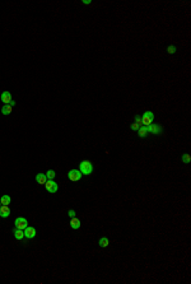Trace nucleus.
I'll use <instances>...</instances> for the list:
<instances>
[{
	"label": "nucleus",
	"mask_w": 191,
	"mask_h": 284,
	"mask_svg": "<svg viewBox=\"0 0 191 284\" xmlns=\"http://www.w3.org/2000/svg\"><path fill=\"white\" fill-rule=\"evenodd\" d=\"M12 201L10 196L9 195H3L1 197H0V203H1V205H9Z\"/></svg>",
	"instance_id": "obj_15"
},
{
	"label": "nucleus",
	"mask_w": 191,
	"mask_h": 284,
	"mask_svg": "<svg viewBox=\"0 0 191 284\" xmlns=\"http://www.w3.org/2000/svg\"><path fill=\"white\" fill-rule=\"evenodd\" d=\"M147 129H148V132H152V134H154V135H159V134H162V132H163L162 126L157 125V124H154V122H152L149 126H147Z\"/></svg>",
	"instance_id": "obj_5"
},
{
	"label": "nucleus",
	"mask_w": 191,
	"mask_h": 284,
	"mask_svg": "<svg viewBox=\"0 0 191 284\" xmlns=\"http://www.w3.org/2000/svg\"><path fill=\"white\" fill-rule=\"evenodd\" d=\"M13 233H14V237H15V240H18V241H22V240L24 238V232H23L22 229H17V228H14Z\"/></svg>",
	"instance_id": "obj_12"
},
{
	"label": "nucleus",
	"mask_w": 191,
	"mask_h": 284,
	"mask_svg": "<svg viewBox=\"0 0 191 284\" xmlns=\"http://www.w3.org/2000/svg\"><path fill=\"white\" fill-rule=\"evenodd\" d=\"M154 120V113L152 111H147L144 112L143 117H141V122H143V126H149Z\"/></svg>",
	"instance_id": "obj_2"
},
{
	"label": "nucleus",
	"mask_w": 191,
	"mask_h": 284,
	"mask_svg": "<svg viewBox=\"0 0 191 284\" xmlns=\"http://www.w3.org/2000/svg\"><path fill=\"white\" fill-rule=\"evenodd\" d=\"M98 245L101 246V247H107V246L110 245V240L107 238V237H101L100 241H98Z\"/></svg>",
	"instance_id": "obj_13"
},
{
	"label": "nucleus",
	"mask_w": 191,
	"mask_h": 284,
	"mask_svg": "<svg viewBox=\"0 0 191 284\" xmlns=\"http://www.w3.org/2000/svg\"><path fill=\"white\" fill-rule=\"evenodd\" d=\"M45 175H46V177H47V180H54L55 176H56V173H55L54 169H48V171L46 172Z\"/></svg>",
	"instance_id": "obj_17"
},
{
	"label": "nucleus",
	"mask_w": 191,
	"mask_h": 284,
	"mask_svg": "<svg viewBox=\"0 0 191 284\" xmlns=\"http://www.w3.org/2000/svg\"><path fill=\"white\" fill-rule=\"evenodd\" d=\"M79 171L82 172V175H91L93 172V165L91 160H82L79 163Z\"/></svg>",
	"instance_id": "obj_1"
},
{
	"label": "nucleus",
	"mask_w": 191,
	"mask_h": 284,
	"mask_svg": "<svg viewBox=\"0 0 191 284\" xmlns=\"http://www.w3.org/2000/svg\"><path fill=\"white\" fill-rule=\"evenodd\" d=\"M0 206H1V203H0Z\"/></svg>",
	"instance_id": "obj_25"
},
{
	"label": "nucleus",
	"mask_w": 191,
	"mask_h": 284,
	"mask_svg": "<svg viewBox=\"0 0 191 284\" xmlns=\"http://www.w3.org/2000/svg\"><path fill=\"white\" fill-rule=\"evenodd\" d=\"M12 111H13V107H12L10 104H4V106L1 107V113H3V115H9Z\"/></svg>",
	"instance_id": "obj_14"
},
{
	"label": "nucleus",
	"mask_w": 191,
	"mask_h": 284,
	"mask_svg": "<svg viewBox=\"0 0 191 284\" xmlns=\"http://www.w3.org/2000/svg\"><path fill=\"white\" fill-rule=\"evenodd\" d=\"M9 104H10L12 107H14V106H15V104H17V103H15V101H13V100H12L10 102H9Z\"/></svg>",
	"instance_id": "obj_23"
},
{
	"label": "nucleus",
	"mask_w": 191,
	"mask_h": 284,
	"mask_svg": "<svg viewBox=\"0 0 191 284\" xmlns=\"http://www.w3.org/2000/svg\"><path fill=\"white\" fill-rule=\"evenodd\" d=\"M83 4H91V1H89V0H83Z\"/></svg>",
	"instance_id": "obj_24"
},
{
	"label": "nucleus",
	"mask_w": 191,
	"mask_h": 284,
	"mask_svg": "<svg viewBox=\"0 0 191 284\" xmlns=\"http://www.w3.org/2000/svg\"><path fill=\"white\" fill-rule=\"evenodd\" d=\"M139 128H140V126L138 125L136 122H132V124L130 125V129H131V130H138V129H139Z\"/></svg>",
	"instance_id": "obj_21"
},
{
	"label": "nucleus",
	"mask_w": 191,
	"mask_h": 284,
	"mask_svg": "<svg viewBox=\"0 0 191 284\" xmlns=\"http://www.w3.org/2000/svg\"><path fill=\"white\" fill-rule=\"evenodd\" d=\"M69 224H70V228H72V229H79L80 226H82V222H80V219L74 217V218H70V223Z\"/></svg>",
	"instance_id": "obj_8"
},
{
	"label": "nucleus",
	"mask_w": 191,
	"mask_h": 284,
	"mask_svg": "<svg viewBox=\"0 0 191 284\" xmlns=\"http://www.w3.org/2000/svg\"><path fill=\"white\" fill-rule=\"evenodd\" d=\"M23 232H24V237L26 238H28V240H32V238H35L36 237V229H35V227H27L26 229H23Z\"/></svg>",
	"instance_id": "obj_7"
},
{
	"label": "nucleus",
	"mask_w": 191,
	"mask_h": 284,
	"mask_svg": "<svg viewBox=\"0 0 191 284\" xmlns=\"http://www.w3.org/2000/svg\"><path fill=\"white\" fill-rule=\"evenodd\" d=\"M68 215H69V217L70 218H74V217H75V210H74V209H70V210L69 212H68Z\"/></svg>",
	"instance_id": "obj_22"
},
{
	"label": "nucleus",
	"mask_w": 191,
	"mask_h": 284,
	"mask_svg": "<svg viewBox=\"0 0 191 284\" xmlns=\"http://www.w3.org/2000/svg\"><path fill=\"white\" fill-rule=\"evenodd\" d=\"M167 51H168V54H175L176 52V47L175 46H168V48H167Z\"/></svg>",
	"instance_id": "obj_20"
},
{
	"label": "nucleus",
	"mask_w": 191,
	"mask_h": 284,
	"mask_svg": "<svg viewBox=\"0 0 191 284\" xmlns=\"http://www.w3.org/2000/svg\"><path fill=\"white\" fill-rule=\"evenodd\" d=\"M134 122H136V124L139 125V126H143V122H141V117H140V116H135Z\"/></svg>",
	"instance_id": "obj_19"
},
{
	"label": "nucleus",
	"mask_w": 191,
	"mask_h": 284,
	"mask_svg": "<svg viewBox=\"0 0 191 284\" xmlns=\"http://www.w3.org/2000/svg\"><path fill=\"white\" fill-rule=\"evenodd\" d=\"M138 131H139V137L140 138H145L148 135V129L147 126H140L139 129H138Z\"/></svg>",
	"instance_id": "obj_16"
},
{
	"label": "nucleus",
	"mask_w": 191,
	"mask_h": 284,
	"mask_svg": "<svg viewBox=\"0 0 191 284\" xmlns=\"http://www.w3.org/2000/svg\"><path fill=\"white\" fill-rule=\"evenodd\" d=\"M46 181H47V177H46L45 173H37L36 175V182L40 185H45Z\"/></svg>",
	"instance_id": "obj_11"
},
{
	"label": "nucleus",
	"mask_w": 191,
	"mask_h": 284,
	"mask_svg": "<svg viewBox=\"0 0 191 284\" xmlns=\"http://www.w3.org/2000/svg\"><path fill=\"white\" fill-rule=\"evenodd\" d=\"M45 189H46V191H48V193L54 194L59 190V186H57V184L54 180H47L45 184Z\"/></svg>",
	"instance_id": "obj_4"
},
{
	"label": "nucleus",
	"mask_w": 191,
	"mask_h": 284,
	"mask_svg": "<svg viewBox=\"0 0 191 284\" xmlns=\"http://www.w3.org/2000/svg\"><path fill=\"white\" fill-rule=\"evenodd\" d=\"M9 215H10L9 205H1V206H0V218H8Z\"/></svg>",
	"instance_id": "obj_9"
},
{
	"label": "nucleus",
	"mask_w": 191,
	"mask_h": 284,
	"mask_svg": "<svg viewBox=\"0 0 191 284\" xmlns=\"http://www.w3.org/2000/svg\"><path fill=\"white\" fill-rule=\"evenodd\" d=\"M68 177L70 181H79L82 178V172L79 169H72L68 172Z\"/></svg>",
	"instance_id": "obj_6"
},
{
	"label": "nucleus",
	"mask_w": 191,
	"mask_h": 284,
	"mask_svg": "<svg viewBox=\"0 0 191 284\" xmlns=\"http://www.w3.org/2000/svg\"><path fill=\"white\" fill-rule=\"evenodd\" d=\"M0 98H1V102H4L5 104H9V102L12 101V94L10 92H3L1 96H0Z\"/></svg>",
	"instance_id": "obj_10"
},
{
	"label": "nucleus",
	"mask_w": 191,
	"mask_h": 284,
	"mask_svg": "<svg viewBox=\"0 0 191 284\" xmlns=\"http://www.w3.org/2000/svg\"><path fill=\"white\" fill-rule=\"evenodd\" d=\"M182 160H183V163H190V160H191L190 154H183V156H182Z\"/></svg>",
	"instance_id": "obj_18"
},
{
	"label": "nucleus",
	"mask_w": 191,
	"mask_h": 284,
	"mask_svg": "<svg viewBox=\"0 0 191 284\" xmlns=\"http://www.w3.org/2000/svg\"><path fill=\"white\" fill-rule=\"evenodd\" d=\"M14 227L17 228V229H26L27 227H28V221H27L26 218H23V217H19V218H17L14 221Z\"/></svg>",
	"instance_id": "obj_3"
}]
</instances>
